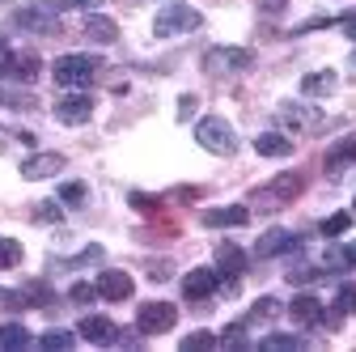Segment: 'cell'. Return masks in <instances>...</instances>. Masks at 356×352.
<instances>
[{"label": "cell", "instance_id": "30bf717a", "mask_svg": "<svg viewBox=\"0 0 356 352\" xmlns=\"http://www.w3.org/2000/svg\"><path fill=\"white\" fill-rule=\"evenodd\" d=\"M60 170H64V153H34V157L22 161V179L38 183V179H51V174H60Z\"/></svg>", "mask_w": 356, "mask_h": 352}, {"label": "cell", "instance_id": "4fadbf2b", "mask_svg": "<svg viewBox=\"0 0 356 352\" xmlns=\"http://www.w3.org/2000/svg\"><path fill=\"white\" fill-rule=\"evenodd\" d=\"M76 335L89 339V344H115V339H119V327H115L111 319H102V314H89V319H81Z\"/></svg>", "mask_w": 356, "mask_h": 352}, {"label": "cell", "instance_id": "e0dca14e", "mask_svg": "<svg viewBox=\"0 0 356 352\" xmlns=\"http://www.w3.org/2000/svg\"><path fill=\"white\" fill-rule=\"evenodd\" d=\"M280 119H284L289 127H301V131H314V127H323L318 111H309V106H293V102H284V106H280Z\"/></svg>", "mask_w": 356, "mask_h": 352}, {"label": "cell", "instance_id": "d4e9b609", "mask_svg": "<svg viewBox=\"0 0 356 352\" xmlns=\"http://www.w3.org/2000/svg\"><path fill=\"white\" fill-rule=\"evenodd\" d=\"M280 314V301L276 297H259L254 305H250V319L246 323H267V319H276Z\"/></svg>", "mask_w": 356, "mask_h": 352}, {"label": "cell", "instance_id": "f35d334b", "mask_svg": "<svg viewBox=\"0 0 356 352\" xmlns=\"http://www.w3.org/2000/svg\"><path fill=\"white\" fill-rule=\"evenodd\" d=\"M9 60H13V51L0 47V77H9Z\"/></svg>", "mask_w": 356, "mask_h": 352}, {"label": "cell", "instance_id": "60d3db41", "mask_svg": "<svg viewBox=\"0 0 356 352\" xmlns=\"http://www.w3.org/2000/svg\"><path fill=\"white\" fill-rule=\"evenodd\" d=\"M339 26H343V34H348V38H356V17H343Z\"/></svg>", "mask_w": 356, "mask_h": 352}, {"label": "cell", "instance_id": "603a6c76", "mask_svg": "<svg viewBox=\"0 0 356 352\" xmlns=\"http://www.w3.org/2000/svg\"><path fill=\"white\" fill-rule=\"evenodd\" d=\"M9 77L13 81H34L38 77V56H13L9 60Z\"/></svg>", "mask_w": 356, "mask_h": 352}, {"label": "cell", "instance_id": "b9f144b4", "mask_svg": "<svg viewBox=\"0 0 356 352\" xmlns=\"http://www.w3.org/2000/svg\"><path fill=\"white\" fill-rule=\"evenodd\" d=\"M348 68H352V77H356V51H352V60H348Z\"/></svg>", "mask_w": 356, "mask_h": 352}, {"label": "cell", "instance_id": "9a60e30c", "mask_svg": "<svg viewBox=\"0 0 356 352\" xmlns=\"http://www.w3.org/2000/svg\"><path fill=\"white\" fill-rule=\"evenodd\" d=\"M216 268H220V276H229V280H238V276L246 272V250H242V246H234V242H225V246H216Z\"/></svg>", "mask_w": 356, "mask_h": 352}, {"label": "cell", "instance_id": "ffe728a7", "mask_svg": "<svg viewBox=\"0 0 356 352\" xmlns=\"http://www.w3.org/2000/svg\"><path fill=\"white\" fill-rule=\"evenodd\" d=\"M85 34L94 38V42H115V38H119V26H115L106 13H89V17H85Z\"/></svg>", "mask_w": 356, "mask_h": 352}, {"label": "cell", "instance_id": "484cf974", "mask_svg": "<svg viewBox=\"0 0 356 352\" xmlns=\"http://www.w3.org/2000/svg\"><path fill=\"white\" fill-rule=\"evenodd\" d=\"M38 344H42V348H60V352H68V348L76 344V335H72V331L51 327V331H42V335H38Z\"/></svg>", "mask_w": 356, "mask_h": 352}, {"label": "cell", "instance_id": "83f0119b", "mask_svg": "<svg viewBox=\"0 0 356 352\" xmlns=\"http://www.w3.org/2000/svg\"><path fill=\"white\" fill-rule=\"evenodd\" d=\"M348 230H352V212H335V216H327V221H323V234L327 238H339Z\"/></svg>", "mask_w": 356, "mask_h": 352}, {"label": "cell", "instance_id": "5bb4252c", "mask_svg": "<svg viewBox=\"0 0 356 352\" xmlns=\"http://www.w3.org/2000/svg\"><path fill=\"white\" fill-rule=\"evenodd\" d=\"M289 314H293V323H297V327H318V323L327 319V314H323V301H318V297H309V293L293 297Z\"/></svg>", "mask_w": 356, "mask_h": 352}, {"label": "cell", "instance_id": "f546056e", "mask_svg": "<svg viewBox=\"0 0 356 352\" xmlns=\"http://www.w3.org/2000/svg\"><path fill=\"white\" fill-rule=\"evenodd\" d=\"M323 263H327V268H335V272H343V268H352V250H339L335 246V250H327Z\"/></svg>", "mask_w": 356, "mask_h": 352}, {"label": "cell", "instance_id": "ba28073f", "mask_svg": "<svg viewBox=\"0 0 356 352\" xmlns=\"http://www.w3.org/2000/svg\"><path fill=\"white\" fill-rule=\"evenodd\" d=\"M17 26L26 30H42V34H51L60 26V0H47V5H34V9H22L17 13Z\"/></svg>", "mask_w": 356, "mask_h": 352}, {"label": "cell", "instance_id": "4dcf8cb0", "mask_svg": "<svg viewBox=\"0 0 356 352\" xmlns=\"http://www.w3.org/2000/svg\"><path fill=\"white\" fill-rule=\"evenodd\" d=\"M34 216H38V221H60V204H51V200H42V204H34Z\"/></svg>", "mask_w": 356, "mask_h": 352}, {"label": "cell", "instance_id": "d6986e66", "mask_svg": "<svg viewBox=\"0 0 356 352\" xmlns=\"http://www.w3.org/2000/svg\"><path fill=\"white\" fill-rule=\"evenodd\" d=\"M254 153L259 157H289L293 153V141L280 136V131H263V136L254 141Z\"/></svg>", "mask_w": 356, "mask_h": 352}, {"label": "cell", "instance_id": "7a4b0ae2", "mask_svg": "<svg viewBox=\"0 0 356 352\" xmlns=\"http://www.w3.org/2000/svg\"><path fill=\"white\" fill-rule=\"evenodd\" d=\"M94 72H98L94 56H60L56 68H51L56 85H64V90H85V85L94 81Z\"/></svg>", "mask_w": 356, "mask_h": 352}, {"label": "cell", "instance_id": "8fae6325", "mask_svg": "<svg viewBox=\"0 0 356 352\" xmlns=\"http://www.w3.org/2000/svg\"><path fill=\"white\" fill-rule=\"evenodd\" d=\"M94 285H98V297H106V301H127V297H131V289H136V285H131V276H127V272H119V268L102 272Z\"/></svg>", "mask_w": 356, "mask_h": 352}, {"label": "cell", "instance_id": "52a82bcc", "mask_svg": "<svg viewBox=\"0 0 356 352\" xmlns=\"http://www.w3.org/2000/svg\"><path fill=\"white\" fill-rule=\"evenodd\" d=\"M89 115H94V98H89V94H64V98L56 102V119L68 123V127L89 123Z\"/></svg>", "mask_w": 356, "mask_h": 352}, {"label": "cell", "instance_id": "3957f363", "mask_svg": "<svg viewBox=\"0 0 356 352\" xmlns=\"http://www.w3.org/2000/svg\"><path fill=\"white\" fill-rule=\"evenodd\" d=\"M191 30H200V13H195L191 5H165V9L157 13V22H153V34H157V38L191 34Z\"/></svg>", "mask_w": 356, "mask_h": 352}, {"label": "cell", "instance_id": "4316f807", "mask_svg": "<svg viewBox=\"0 0 356 352\" xmlns=\"http://www.w3.org/2000/svg\"><path fill=\"white\" fill-rule=\"evenodd\" d=\"M17 263H22V242H13V238H0V272L17 268Z\"/></svg>", "mask_w": 356, "mask_h": 352}, {"label": "cell", "instance_id": "7bdbcfd3", "mask_svg": "<svg viewBox=\"0 0 356 352\" xmlns=\"http://www.w3.org/2000/svg\"><path fill=\"white\" fill-rule=\"evenodd\" d=\"M348 250H352V263H356V246H348Z\"/></svg>", "mask_w": 356, "mask_h": 352}, {"label": "cell", "instance_id": "9c48e42d", "mask_svg": "<svg viewBox=\"0 0 356 352\" xmlns=\"http://www.w3.org/2000/svg\"><path fill=\"white\" fill-rule=\"evenodd\" d=\"M216 285H220V276H216L212 268H195V272L183 276V297H187V301H208V297L216 293Z\"/></svg>", "mask_w": 356, "mask_h": 352}, {"label": "cell", "instance_id": "ab89813d", "mask_svg": "<svg viewBox=\"0 0 356 352\" xmlns=\"http://www.w3.org/2000/svg\"><path fill=\"white\" fill-rule=\"evenodd\" d=\"M259 5H263V9H267V13H280V9H284V5H289V0H259Z\"/></svg>", "mask_w": 356, "mask_h": 352}, {"label": "cell", "instance_id": "6da1fadb", "mask_svg": "<svg viewBox=\"0 0 356 352\" xmlns=\"http://www.w3.org/2000/svg\"><path fill=\"white\" fill-rule=\"evenodd\" d=\"M195 141H200V149H208V153H216V157H229V153L238 149V131L220 119V115H208V119L195 123Z\"/></svg>", "mask_w": 356, "mask_h": 352}, {"label": "cell", "instance_id": "44dd1931", "mask_svg": "<svg viewBox=\"0 0 356 352\" xmlns=\"http://www.w3.org/2000/svg\"><path fill=\"white\" fill-rule=\"evenodd\" d=\"M352 161H356V131H352V136H343V141L327 153V170H331V174H339V170H343V166H352Z\"/></svg>", "mask_w": 356, "mask_h": 352}, {"label": "cell", "instance_id": "2e32d148", "mask_svg": "<svg viewBox=\"0 0 356 352\" xmlns=\"http://www.w3.org/2000/svg\"><path fill=\"white\" fill-rule=\"evenodd\" d=\"M293 246H297V234H289V230H267L254 250H259L263 259H272V255H284V250H293Z\"/></svg>", "mask_w": 356, "mask_h": 352}, {"label": "cell", "instance_id": "8992f818", "mask_svg": "<svg viewBox=\"0 0 356 352\" xmlns=\"http://www.w3.org/2000/svg\"><path fill=\"white\" fill-rule=\"evenodd\" d=\"M174 323H178V310H174L170 301H145L140 314H136V327H140L145 335H165Z\"/></svg>", "mask_w": 356, "mask_h": 352}, {"label": "cell", "instance_id": "d6a6232c", "mask_svg": "<svg viewBox=\"0 0 356 352\" xmlns=\"http://www.w3.org/2000/svg\"><path fill=\"white\" fill-rule=\"evenodd\" d=\"M259 348H301V339L297 335H267Z\"/></svg>", "mask_w": 356, "mask_h": 352}, {"label": "cell", "instance_id": "cb8c5ba5", "mask_svg": "<svg viewBox=\"0 0 356 352\" xmlns=\"http://www.w3.org/2000/svg\"><path fill=\"white\" fill-rule=\"evenodd\" d=\"M30 344V331L22 323H5L0 327V348H26Z\"/></svg>", "mask_w": 356, "mask_h": 352}, {"label": "cell", "instance_id": "f1b7e54d", "mask_svg": "<svg viewBox=\"0 0 356 352\" xmlns=\"http://www.w3.org/2000/svg\"><path fill=\"white\" fill-rule=\"evenodd\" d=\"M212 344H216L212 331H191V335L183 339V352H204V348H212Z\"/></svg>", "mask_w": 356, "mask_h": 352}, {"label": "cell", "instance_id": "ee69618b", "mask_svg": "<svg viewBox=\"0 0 356 352\" xmlns=\"http://www.w3.org/2000/svg\"><path fill=\"white\" fill-rule=\"evenodd\" d=\"M352 208H356V204H352Z\"/></svg>", "mask_w": 356, "mask_h": 352}, {"label": "cell", "instance_id": "1f68e13d", "mask_svg": "<svg viewBox=\"0 0 356 352\" xmlns=\"http://www.w3.org/2000/svg\"><path fill=\"white\" fill-rule=\"evenodd\" d=\"M60 200H64V204H85V187H81V183H64V187H60Z\"/></svg>", "mask_w": 356, "mask_h": 352}, {"label": "cell", "instance_id": "5b68a950", "mask_svg": "<svg viewBox=\"0 0 356 352\" xmlns=\"http://www.w3.org/2000/svg\"><path fill=\"white\" fill-rule=\"evenodd\" d=\"M301 174H280V179H272L259 195H254V204H263V208H284V204H293L297 195H301Z\"/></svg>", "mask_w": 356, "mask_h": 352}, {"label": "cell", "instance_id": "7402d4cb", "mask_svg": "<svg viewBox=\"0 0 356 352\" xmlns=\"http://www.w3.org/2000/svg\"><path fill=\"white\" fill-rule=\"evenodd\" d=\"M348 314H356V285H339L335 305H331V323H339V319H348Z\"/></svg>", "mask_w": 356, "mask_h": 352}, {"label": "cell", "instance_id": "d590c367", "mask_svg": "<svg viewBox=\"0 0 356 352\" xmlns=\"http://www.w3.org/2000/svg\"><path fill=\"white\" fill-rule=\"evenodd\" d=\"M131 208H140V212H157V200H153V195H140V191H136V195H131Z\"/></svg>", "mask_w": 356, "mask_h": 352}, {"label": "cell", "instance_id": "836d02e7", "mask_svg": "<svg viewBox=\"0 0 356 352\" xmlns=\"http://www.w3.org/2000/svg\"><path fill=\"white\" fill-rule=\"evenodd\" d=\"M94 297H98V285H76V289H72V301H76V305L94 301Z\"/></svg>", "mask_w": 356, "mask_h": 352}, {"label": "cell", "instance_id": "74e56055", "mask_svg": "<svg viewBox=\"0 0 356 352\" xmlns=\"http://www.w3.org/2000/svg\"><path fill=\"white\" fill-rule=\"evenodd\" d=\"M89 5H98V0H60V9H89Z\"/></svg>", "mask_w": 356, "mask_h": 352}, {"label": "cell", "instance_id": "e575fe53", "mask_svg": "<svg viewBox=\"0 0 356 352\" xmlns=\"http://www.w3.org/2000/svg\"><path fill=\"white\" fill-rule=\"evenodd\" d=\"M220 344H229V348L238 344V348H242V344H246V327H229L225 335H220Z\"/></svg>", "mask_w": 356, "mask_h": 352}, {"label": "cell", "instance_id": "277c9868", "mask_svg": "<svg viewBox=\"0 0 356 352\" xmlns=\"http://www.w3.org/2000/svg\"><path fill=\"white\" fill-rule=\"evenodd\" d=\"M254 64V56L246 51V47H212L208 56H204V68L212 72V77H225V72H246Z\"/></svg>", "mask_w": 356, "mask_h": 352}, {"label": "cell", "instance_id": "ac0fdd59", "mask_svg": "<svg viewBox=\"0 0 356 352\" xmlns=\"http://www.w3.org/2000/svg\"><path fill=\"white\" fill-rule=\"evenodd\" d=\"M301 94H305V98H327V94H335V72L323 68V72L301 77Z\"/></svg>", "mask_w": 356, "mask_h": 352}, {"label": "cell", "instance_id": "7c38bea8", "mask_svg": "<svg viewBox=\"0 0 356 352\" xmlns=\"http://www.w3.org/2000/svg\"><path fill=\"white\" fill-rule=\"evenodd\" d=\"M246 221H250V208H246V204L208 208V212H204V225H212V230H238V225H246Z\"/></svg>", "mask_w": 356, "mask_h": 352}, {"label": "cell", "instance_id": "8d00e7d4", "mask_svg": "<svg viewBox=\"0 0 356 352\" xmlns=\"http://www.w3.org/2000/svg\"><path fill=\"white\" fill-rule=\"evenodd\" d=\"M191 111H195V94H183L178 98V119H191Z\"/></svg>", "mask_w": 356, "mask_h": 352}]
</instances>
